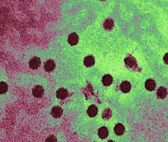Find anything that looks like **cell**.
Instances as JSON below:
<instances>
[{
    "label": "cell",
    "instance_id": "obj_1",
    "mask_svg": "<svg viewBox=\"0 0 168 142\" xmlns=\"http://www.w3.org/2000/svg\"><path fill=\"white\" fill-rule=\"evenodd\" d=\"M40 59L38 57H34L30 60L29 63V67L32 70H36L40 65Z\"/></svg>",
    "mask_w": 168,
    "mask_h": 142
},
{
    "label": "cell",
    "instance_id": "obj_2",
    "mask_svg": "<svg viewBox=\"0 0 168 142\" xmlns=\"http://www.w3.org/2000/svg\"><path fill=\"white\" fill-rule=\"evenodd\" d=\"M44 94V89L40 85H37L32 90V94L35 98H41Z\"/></svg>",
    "mask_w": 168,
    "mask_h": 142
},
{
    "label": "cell",
    "instance_id": "obj_3",
    "mask_svg": "<svg viewBox=\"0 0 168 142\" xmlns=\"http://www.w3.org/2000/svg\"><path fill=\"white\" fill-rule=\"evenodd\" d=\"M63 112V110L60 106H56L52 108L51 114L53 116V117L56 119H58L62 116V114Z\"/></svg>",
    "mask_w": 168,
    "mask_h": 142
},
{
    "label": "cell",
    "instance_id": "obj_4",
    "mask_svg": "<svg viewBox=\"0 0 168 142\" xmlns=\"http://www.w3.org/2000/svg\"><path fill=\"white\" fill-rule=\"evenodd\" d=\"M79 41V37L75 33H72L70 34L68 37V42L71 45H75L77 44Z\"/></svg>",
    "mask_w": 168,
    "mask_h": 142
},
{
    "label": "cell",
    "instance_id": "obj_5",
    "mask_svg": "<svg viewBox=\"0 0 168 142\" xmlns=\"http://www.w3.org/2000/svg\"><path fill=\"white\" fill-rule=\"evenodd\" d=\"M68 96V91L65 89L61 88L56 91V97L60 99H64Z\"/></svg>",
    "mask_w": 168,
    "mask_h": 142
},
{
    "label": "cell",
    "instance_id": "obj_6",
    "mask_svg": "<svg viewBox=\"0 0 168 142\" xmlns=\"http://www.w3.org/2000/svg\"><path fill=\"white\" fill-rule=\"evenodd\" d=\"M156 84L155 81L152 79H149L145 83V88L147 89V90L150 91L154 90L156 88Z\"/></svg>",
    "mask_w": 168,
    "mask_h": 142
},
{
    "label": "cell",
    "instance_id": "obj_7",
    "mask_svg": "<svg viewBox=\"0 0 168 142\" xmlns=\"http://www.w3.org/2000/svg\"><path fill=\"white\" fill-rule=\"evenodd\" d=\"M55 66L56 64L54 61L53 60H49L47 61L45 63L44 68L45 71L49 72L54 70Z\"/></svg>",
    "mask_w": 168,
    "mask_h": 142
},
{
    "label": "cell",
    "instance_id": "obj_8",
    "mask_svg": "<svg viewBox=\"0 0 168 142\" xmlns=\"http://www.w3.org/2000/svg\"><path fill=\"white\" fill-rule=\"evenodd\" d=\"M167 94H168V92H167L166 89L163 87H160L158 89L157 92H156L157 96L158 98L160 99H164L165 98H166Z\"/></svg>",
    "mask_w": 168,
    "mask_h": 142
},
{
    "label": "cell",
    "instance_id": "obj_9",
    "mask_svg": "<svg viewBox=\"0 0 168 142\" xmlns=\"http://www.w3.org/2000/svg\"><path fill=\"white\" fill-rule=\"evenodd\" d=\"M97 113H98V108L96 106L94 105H92L89 106L87 110V113L90 117H95V116L97 114Z\"/></svg>",
    "mask_w": 168,
    "mask_h": 142
},
{
    "label": "cell",
    "instance_id": "obj_10",
    "mask_svg": "<svg viewBox=\"0 0 168 142\" xmlns=\"http://www.w3.org/2000/svg\"><path fill=\"white\" fill-rule=\"evenodd\" d=\"M121 90L124 93L129 92L131 89V85L128 81H124L120 85Z\"/></svg>",
    "mask_w": 168,
    "mask_h": 142
},
{
    "label": "cell",
    "instance_id": "obj_11",
    "mask_svg": "<svg viewBox=\"0 0 168 142\" xmlns=\"http://www.w3.org/2000/svg\"><path fill=\"white\" fill-rule=\"evenodd\" d=\"M124 62L126 64V65H128V67L132 68L137 67L136 61L133 57H128V58H125L124 60Z\"/></svg>",
    "mask_w": 168,
    "mask_h": 142
},
{
    "label": "cell",
    "instance_id": "obj_12",
    "mask_svg": "<svg viewBox=\"0 0 168 142\" xmlns=\"http://www.w3.org/2000/svg\"><path fill=\"white\" fill-rule=\"evenodd\" d=\"M125 131V128L121 123H118L114 127V132L118 136H121L123 134Z\"/></svg>",
    "mask_w": 168,
    "mask_h": 142
},
{
    "label": "cell",
    "instance_id": "obj_13",
    "mask_svg": "<svg viewBox=\"0 0 168 142\" xmlns=\"http://www.w3.org/2000/svg\"><path fill=\"white\" fill-rule=\"evenodd\" d=\"M109 132L106 127H102L99 129L98 135L99 137L102 139L106 138L108 136Z\"/></svg>",
    "mask_w": 168,
    "mask_h": 142
},
{
    "label": "cell",
    "instance_id": "obj_14",
    "mask_svg": "<svg viewBox=\"0 0 168 142\" xmlns=\"http://www.w3.org/2000/svg\"><path fill=\"white\" fill-rule=\"evenodd\" d=\"M84 63L86 67H91L95 63V60L92 56H88L86 57L84 61Z\"/></svg>",
    "mask_w": 168,
    "mask_h": 142
},
{
    "label": "cell",
    "instance_id": "obj_15",
    "mask_svg": "<svg viewBox=\"0 0 168 142\" xmlns=\"http://www.w3.org/2000/svg\"><path fill=\"white\" fill-rule=\"evenodd\" d=\"M112 82H113V78H112V76L110 75H105L104 76H103V84L105 86H110V85L112 84Z\"/></svg>",
    "mask_w": 168,
    "mask_h": 142
},
{
    "label": "cell",
    "instance_id": "obj_16",
    "mask_svg": "<svg viewBox=\"0 0 168 142\" xmlns=\"http://www.w3.org/2000/svg\"><path fill=\"white\" fill-rule=\"evenodd\" d=\"M114 26V21L111 19H108L105 21L104 23V27L106 30H111Z\"/></svg>",
    "mask_w": 168,
    "mask_h": 142
},
{
    "label": "cell",
    "instance_id": "obj_17",
    "mask_svg": "<svg viewBox=\"0 0 168 142\" xmlns=\"http://www.w3.org/2000/svg\"><path fill=\"white\" fill-rule=\"evenodd\" d=\"M8 89V85L5 82H0V94H3L7 92Z\"/></svg>",
    "mask_w": 168,
    "mask_h": 142
},
{
    "label": "cell",
    "instance_id": "obj_18",
    "mask_svg": "<svg viewBox=\"0 0 168 142\" xmlns=\"http://www.w3.org/2000/svg\"><path fill=\"white\" fill-rule=\"evenodd\" d=\"M112 115L111 112L110 110H105L103 113V116L104 117V119H110Z\"/></svg>",
    "mask_w": 168,
    "mask_h": 142
},
{
    "label": "cell",
    "instance_id": "obj_19",
    "mask_svg": "<svg viewBox=\"0 0 168 142\" xmlns=\"http://www.w3.org/2000/svg\"><path fill=\"white\" fill-rule=\"evenodd\" d=\"M45 142H57V139L54 135H50L47 137Z\"/></svg>",
    "mask_w": 168,
    "mask_h": 142
},
{
    "label": "cell",
    "instance_id": "obj_20",
    "mask_svg": "<svg viewBox=\"0 0 168 142\" xmlns=\"http://www.w3.org/2000/svg\"><path fill=\"white\" fill-rule=\"evenodd\" d=\"M164 61L165 63L168 65V53L166 54L164 57Z\"/></svg>",
    "mask_w": 168,
    "mask_h": 142
},
{
    "label": "cell",
    "instance_id": "obj_21",
    "mask_svg": "<svg viewBox=\"0 0 168 142\" xmlns=\"http://www.w3.org/2000/svg\"><path fill=\"white\" fill-rule=\"evenodd\" d=\"M114 142V141H113L112 140H109L108 141V142Z\"/></svg>",
    "mask_w": 168,
    "mask_h": 142
},
{
    "label": "cell",
    "instance_id": "obj_22",
    "mask_svg": "<svg viewBox=\"0 0 168 142\" xmlns=\"http://www.w3.org/2000/svg\"></svg>",
    "mask_w": 168,
    "mask_h": 142
}]
</instances>
